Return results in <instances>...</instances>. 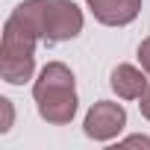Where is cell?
Listing matches in <instances>:
<instances>
[{"label": "cell", "instance_id": "277c9868", "mask_svg": "<svg viewBox=\"0 0 150 150\" xmlns=\"http://www.w3.org/2000/svg\"><path fill=\"white\" fill-rule=\"evenodd\" d=\"M124 127H127V109L112 100H97L86 112V121H83L86 135L94 141H112L121 135Z\"/></svg>", "mask_w": 150, "mask_h": 150}, {"label": "cell", "instance_id": "9c48e42d", "mask_svg": "<svg viewBox=\"0 0 150 150\" xmlns=\"http://www.w3.org/2000/svg\"><path fill=\"white\" fill-rule=\"evenodd\" d=\"M121 144H124V147H147V150H150V138H147V135H129V138L121 141Z\"/></svg>", "mask_w": 150, "mask_h": 150}, {"label": "cell", "instance_id": "30bf717a", "mask_svg": "<svg viewBox=\"0 0 150 150\" xmlns=\"http://www.w3.org/2000/svg\"><path fill=\"white\" fill-rule=\"evenodd\" d=\"M138 109H141V115L150 121V86H147V91L141 94V103H138Z\"/></svg>", "mask_w": 150, "mask_h": 150}, {"label": "cell", "instance_id": "3957f363", "mask_svg": "<svg viewBox=\"0 0 150 150\" xmlns=\"http://www.w3.org/2000/svg\"><path fill=\"white\" fill-rule=\"evenodd\" d=\"M83 33V12L71 0H44V15H41V41L56 44L77 38Z\"/></svg>", "mask_w": 150, "mask_h": 150}, {"label": "cell", "instance_id": "8992f818", "mask_svg": "<svg viewBox=\"0 0 150 150\" xmlns=\"http://www.w3.org/2000/svg\"><path fill=\"white\" fill-rule=\"evenodd\" d=\"M112 91L124 100H141V94L147 91V77L135 68V65H118L112 71V80H109Z\"/></svg>", "mask_w": 150, "mask_h": 150}, {"label": "cell", "instance_id": "7a4b0ae2", "mask_svg": "<svg viewBox=\"0 0 150 150\" xmlns=\"http://www.w3.org/2000/svg\"><path fill=\"white\" fill-rule=\"evenodd\" d=\"M35 41H41L38 33L12 12L3 27V44H0V77L9 86H24L27 80H33Z\"/></svg>", "mask_w": 150, "mask_h": 150}, {"label": "cell", "instance_id": "6da1fadb", "mask_svg": "<svg viewBox=\"0 0 150 150\" xmlns=\"http://www.w3.org/2000/svg\"><path fill=\"white\" fill-rule=\"evenodd\" d=\"M33 97L38 103V115L53 124L65 127L77 115V88H74V74L62 62H47L33 86Z\"/></svg>", "mask_w": 150, "mask_h": 150}, {"label": "cell", "instance_id": "5b68a950", "mask_svg": "<svg viewBox=\"0 0 150 150\" xmlns=\"http://www.w3.org/2000/svg\"><path fill=\"white\" fill-rule=\"evenodd\" d=\"M91 15L106 27H127L138 18L141 0H86Z\"/></svg>", "mask_w": 150, "mask_h": 150}, {"label": "cell", "instance_id": "ba28073f", "mask_svg": "<svg viewBox=\"0 0 150 150\" xmlns=\"http://www.w3.org/2000/svg\"><path fill=\"white\" fill-rule=\"evenodd\" d=\"M0 109H3V127H0V132H9V127H12V100L0 97Z\"/></svg>", "mask_w": 150, "mask_h": 150}, {"label": "cell", "instance_id": "52a82bcc", "mask_svg": "<svg viewBox=\"0 0 150 150\" xmlns=\"http://www.w3.org/2000/svg\"><path fill=\"white\" fill-rule=\"evenodd\" d=\"M138 62H141V71L150 74V35L138 44Z\"/></svg>", "mask_w": 150, "mask_h": 150}]
</instances>
